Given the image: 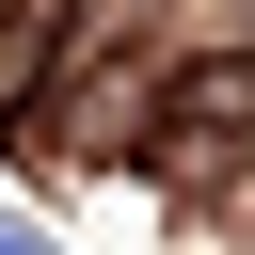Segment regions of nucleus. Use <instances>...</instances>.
Here are the masks:
<instances>
[{"label": "nucleus", "instance_id": "1", "mask_svg": "<svg viewBox=\"0 0 255 255\" xmlns=\"http://www.w3.org/2000/svg\"><path fill=\"white\" fill-rule=\"evenodd\" d=\"M239 112H255V64H191V80L159 96V128H175V143H223Z\"/></svg>", "mask_w": 255, "mask_h": 255}, {"label": "nucleus", "instance_id": "2", "mask_svg": "<svg viewBox=\"0 0 255 255\" xmlns=\"http://www.w3.org/2000/svg\"><path fill=\"white\" fill-rule=\"evenodd\" d=\"M64 32H80V0H16V32H0V112H32V80L64 64Z\"/></svg>", "mask_w": 255, "mask_h": 255}, {"label": "nucleus", "instance_id": "3", "mask_svg": "<svg viewBox=\"0 0 255 255\" xmlns=\"http://www.w3.org/2000/svg\"><path fill=\"white\" fill-rule=\"evenodd\" d=\"M0 255H48V223H16V207H0Z\"/></svg>", "mask_w": 255, "mask_h": 255}]
</instances>
